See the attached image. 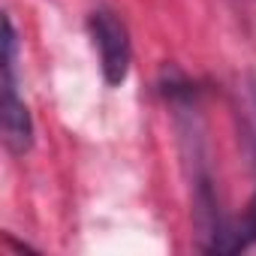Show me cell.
Instances as JSON below:
<instances>
[{
    "instance_id": "1",
    "label": "cell",
    "mask_w": 256,
    "mask_h": 256,
    "mask_svg": "<svg viewBox=\"0 0 256 256\" xmlns=\"http://www.w3.org/2000/svg\"><path fill=\"white\" fill-rule=\"evenodd\" d=\"M90 36L94 46L100 52V66H102V78L118 88L126 72H130V34H126L124 22L112 12V10H96L90 16Z\"/></svg>"
},
{
    "instance_id": "2",
    "label": "cell",
    "mask_w": 256,
    "mask_h": 256,
    "mask_svg": "<svg viewBox=\"0 0 256 256\" xmlns=\"http://www.w3.org/2000/svg\"><path fill=\"white\" fill-rule=\"evenodd\" d=\"M250 244H256V193H253V199H250L244 217L238 220V226L220 229V232L214 235V241L208 244V250H217V253H238V250H244V247H250Z\"/></svg>"
}]
</instances>
